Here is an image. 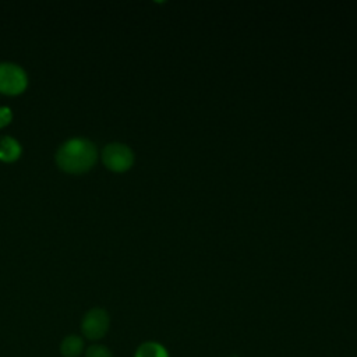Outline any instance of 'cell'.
<instances>
[{
  "label": "cell",
  "instance_id": "cell-1",
  "mask_svg": "<svg viewBox=\"0 0 357 357\" xmlns=\"http://www.w3.org/2000/svg\"><path fill=\"white\" fill-rule=\"evenodd\" d=\"M98 159L95 144L86 138H71L56 152L57 166L71 174H81L93 167Z\"/></svg>",
  "mask_w": 357,
  "mask_h": 357
},
{
  "label": "cell",
  "instance_id": "cell-2",
  "mask_svg": "<svg viewBox=\"0 0 357 357\" xmlns=\"http://www.w3.org/2000/svg\"><path fill=\"white\" fill-rule=\"evenodd\" d=\"M102 160L109 170L116 173H123L132 166L134 153L127 145L113 142L103 148Z\"/></svg>",
  "mask_w": 357,
  "mask_h": 357
},
{
  "label": "cell",
  "instance_id": "cell-3",
  "mask_svg": "<svg viewBox=\"0 0 357 357\" xmlns=\"http://www.w3.org/2000/svg\"><path fill=\"white\" fill-rule=\"evenodd\" d=\"M28 78L25 71L14 63H0V93L18 95L25 91Z\"/></svg>",
  "mask_w": 357,
  "mask_h": 357
},
{
  "label": "cell",
  "instance_id": "cell-4",
  "mask_svg": "<svg viewBox=\"0 0 357 357\" xmlns=\"http://www.w3.org/2000/svg\"><path fill=\"white\" fill-rule=\"evenodd\" d=\"M109 314L103 308L89 310L81 322V332L89 340H98L107 333L109 329Z\"/></svg>",
  "mask_w": 357,
  "mask_h": 357
},
{
  "label": "cell",
  "instance_id": "cell-5",
  "mask_svg": "<svg viewBox=\"0 0 357 357\" xmlns=\"http://www.w3.org/2000/svg\"><path fill=\"white\" fill-rule=\"evenodd\" d=\"M21 155V145L17 139L11 137H1L0 138V160L10 163L20 158Z\"/></svg>",
  "mask_w": 357,
  "mask_h": 357
},
{
  "label": "cell",
  "instance_id": "cell-6",
  "mask_svg": "<svg viewBox=\"0 0 357 357\" xmlns=\"http://www.w3.org/2000/svg\"><path fill=\"white\" fill-rule=\"evenodd\" d=\"M60 351L64 357H78L84 351V340L77 335H70L63 339Z\"/></svg>",
  "mask_w": 357,
  "mask_h": 357
},
{
  "label": "cell",
  "instance_id": "cell-7",
  "mask_svg": "<svg viewBox=\"0 0 357 357\" xmlns=\"http://www.w3.org/2000/svg\"><path fill=\"white\" fill-rule=\"evenodd\" d=\"M134 357H169V354L162 344L156 342H145L137 349Z\"/></svg>",
  "mask_w": 357,
  "mask_h": 357
},
{
  "label": "cell",
  "instance_id": "cell-8",
  "mask_svg": "<svg viewBox=\"0 0 357 357\" xmlns=\"http://www.w3.org/2000/svg\"><path fill=\"white\" fill-rule=\"evenodd\" d=\"M85 357H113L112 351L102 344H92L86 349Z\"/></svg>",
  "mask_w": 357,
  "mask_h": 357
},
{
  "label": "cell",
  "instance_id": "cell-9",
  "mask_svg": "<svg viewBox=\"0 0 357 357\" xmlns=\"http://www.w3.org/2000/svg\"><path fill=\"white\" fill-rule=\"evenodd\" d=\"M13 119V113L7 106H1L0 107V128L6 127Z\"/></svg>",
  "mask_w": 357,
  "mask_h": 357
}]
</instances>
